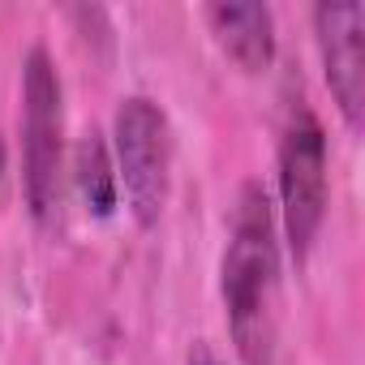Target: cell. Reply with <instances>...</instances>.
<instances>
[{"instance_id": "obj_1", "label": "cell", "mask_w": 365, "mask_h": 365, "mask_svg": "<svg viewBox=\"0 0 365 365\" xmlns=\"http://www.w3.org/2000/svg\"><path fill=\"white\" fill-rule=\"evenodd\" d=\"M228 331L237 344V356L245 365H275V339H279V241H275V207L258 180H245L228 250L220 267Z\"/></svg>"}, {"instance_id": "obj_2", "label": "cell", "mask_w": 365, "mask_h": 365, "mask_svg": "<svg viewBox=\"0 0 365 365\" xmlns=\"http://www.w3.org/2000/svg\"><path fill=\"white\" fill-rule=\"evenodd\" d=\"M65 168V103L48 48H31L22 61V194L39 224L61 207Z\"/></svg>"}, {"instance_id": "obj_3", "label": "cell", "mask_w": 365, "mask_h": 365, "mask_svg": "<svg viewBox=\"0 0 365 365\" xmlns=\"http://www.w3.org/2000/svg\"><path fill=\"white\" fill-rule=\"evenodd\" d=\"M327 220V133L318 112L297 99L279 133V224L297 267L309 258Z\"/></svg>"}, {"instance_id": "obj_4", "label": "cell", "mask_w": 365, "mask_h": 365, "mask_svg": "<svg viewBox=\"0 0 365 365\" xmlns=\"http://www.w3.org/2000/svg\"><path fill=\"white\" fill-rule=\"evenodd\" d=\"M112 142H116V180L125 185L129 215L142 228H155L172 194V125L163 108L146 95L120 99L112 120Z\"/></svg>"}, {"instance_id": "obj_5", "label": "cell", "mask_w": 365, "mask_h": 365, "mask_svg": "<svg viewBox=\"0 0 365 365\" xmlns=\"http://www.w3.org/2000/svg\"><path fill=\"white\" fill-rule=\"evenodd\" d=\"M314 35L327 86L348 129H361L365 116V9L361 5H318Z\"/></svg>"}, {"instance_id": "obj_6", "label": "cell", "mask_w": 365, "mask_h": 365, "mask_svg": "<svg viewBox=\"0 0 365 365\" xmlns=\"http://www.w3.org/2000/svg\"><path fill=\"white\" fill-rule=\"evenodd\" d=\"M207 26L245 73H262L275 61V18L267 5H207Z\"/></svg>"}, {"instance_id": "obj_7", "label": "cell", "mask_w": 365, "mask_h": 365, "mask_svg": "<svg viewBox=\"0 0 365 365\" xmlns=\"http://www.w3.org/2000/svg\"><path fill=\"white\" fill-rule=\"evenodd\" d=\"M73 185L86 202L91 215L108 220L116 211V194H120V180H116V163H112V150L103 142V133H82L78 138V150H73Z\"/></svg>"}, {"instance_id": "obj_8", "label": "cell", "mask_w": 365, "mask_h": 365, "mask_svg": "<svg viewBox=\"0 0 365 365\" xmlns=\"http://www.w3.org/2000/svg\"><path fill=\"white\" fill-rule=\"evenodd\" d=\"M190 365H224V361H220V356H215L207 344H194V352H190Z\"/></svg>"}]
</instances>
